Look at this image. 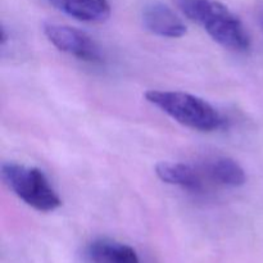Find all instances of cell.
Segmentation results:
<instances>
[{
  "mask_svg": "<svg viewBox=\"0 0 263 263\" xmlns=\"http://www.w3.org/2000/svg\"><path fill=\"white\" fill-rule=\"evenodd\" d=\"M156 175L163 182L176 185L190 193H203L205 190L204 175L202 170L181 162H159Z\"/></svg>",
  "mask_w": 263,
  "mask_h": 263,
  "instance_id": "8992f818",
  "label": "cell"
},
{
  "mask_svg": "<svg viewBox=\"0 0 263 263\" xmlns=\"http://www.w3.org/2000/svg\"><path fill=\"white\" fill-rule=\"evenodd\" d=\"M179 9L208 35L231 51L246 53L251 49V36L243 22L217 0H175Z\"/></svg>",
  "mask_w": 263,
  "mask_h": 263,
  "instance_id": "6da1fadb",
  "label": "cell"
},
{
  "mask_svg": "<svg viewBox=\"0 0 263 263\" xmlns=\"http://www.w3.org/2000/svg\"><path fill=\"white\" fill-rule=\"evenodd\" d=\"M145 99L180 125L202 133L222 130L228 120L207 100L184 91L148 90Z\"/></svg>",
  "mask_w": 263,
  "mask_h": 263,
  "instance_id": "7a4b0ae2",
  "label": "cell"
},
{
  "mask_svg": "<svg viewBox=\"0 0 263 263\" xmlns=\"http://www.w3.org/2000/svg\"><path fill=\"white\" fill-rule=\"evenodd\" d=\"M141 20L144 27L159 37L179 39L186 33V26L181 18L161 2H151L144 5Z\"/></svg>",
  "mask_w": 263,
  "mask_h": 263,
  "instance_id": "5b68a950",
  "label": "cell"
},
{
  "mask_svg": "<svg viewBox=\"0 0 263 263\" xmlns=\"http://www.w3.org/2000/svg\"><path fill=\"white\" fill-rule=\"evenodd\" d=\"M61 12L81 22L100 23L110 15L108 0H48Z\"/></svg>",
  "mask_w": 263,
  "mask_h": 263,
  "instance_id": "ba28073f",
  "label": "cell"
},
{
  "mask_svg": "<svg viewBox=\"0 0 263 263\" xmlns=\"http://www.w3.org/2000/svg\"><path fill=\"white\" fill-rule=\"evenodd\" d=\"M259 21H261V25L263 26V13L261 14V17H259Z\"/></svg>",
  "mask_w": 263,
  "mask_h": 263,
  "instance_id": "30bf717a",
  "label": "cell"
},
{
  "mask_svg": "<svg viewBox=\"0 0 263 263\" xmlns=\"http://www.w3.org/2000/svg\"><path fill=\"white\" fill-rule=\"evenodd\" d=\"M5 185L21 200L39 212H53L62 200L41 170L25 164L7 162L2 166Z\"/></svg>",
  "mask_w": 263,
  "mask_h": 263,
  "instance_id": "3957f363",
  "label": "cell"
},
{
  "mask_svg": "<svg viewBox=\"0 0 263 263\" xmlns=\"http://www.w3.org/2000/svg\"><path fill=\"white\" fill-rule=\"evenodd\" d=\"M205 179L213 184L226 187H240L246 184L247 176L243 167L229 157H215L200 166Z\"/></svg>",
  "mask_w": 263,
  "mask_h": 263,
  "instance_id": "52a82bcc",
  "label": "cell"
},
{
  "mask_svg": "<svg viewBox=\"0 0 263 263\" xmlns=\"http://www.w3.org/2000/svg\"><path fill=\"white\" fill-rule=\"evenodd\" d=\"M91 263H141L133 247L112 239H97L86 249Z\"/></svg>",
  "mask_w": 263,
  "mask_h": 263,
  "instance_id": "9c48e42d",
  "label": "cell"
},
{
  "mask_svg": "<svg viewBox=\"0 0 263 263\" xmlns=\"http://www.w3.org/2000/svg\"><path fill=\"white\" fill-rule=\"evenodd\" d=\"M44 33L58 50L80 61L89 63H100L103 61L99 45L84 31L71 26L46 23L44 26Z\"/></svg>",
  "mask_w": 263,
  "mask_h": 263,
  "instance_id": "277c9868",
  "label": "cell"
}]
</instances>
